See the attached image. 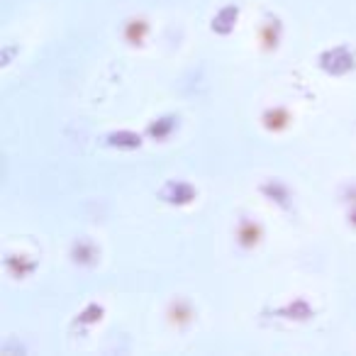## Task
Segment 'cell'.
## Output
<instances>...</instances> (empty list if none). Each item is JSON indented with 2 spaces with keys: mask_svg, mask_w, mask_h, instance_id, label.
<instances>
[{
  "mask_svg": "<svg viewBox=\"0 0 356 356\" xmlns=\"http://www.w3.org/2000/svg\"><path fill=\"white\" fill-rule=\"evenodd\" d=\"M317 66L327 76H346L356 69V54L346 44H337L317 56Z\"/></svg>",
  "mask_w": 356,
  "mask_h": 356,
  "instance_id": "cell-1",
  "label": "cell"
},
{
  "mask_svg": "<svg viewBox=\"0 0 356 356\" xmlns=\"http://www.w3.org/2000/svg\"><path fill=\"white\" fill-rule=\"evenodd\" d=\"M161 200L168 205H178V208H184V205H191L195 198H198V191L188 184V181H181V178H173V181H166V186L161 188Z\"/></svg>",
  "mask_w": 356,
  "mask_h": 356,
  "instance_id": "cell-2",
  "label": "cell"
},
{
  "mask_svg": "<svg viewBox=\"0 0 356 356\" xmlns=\"http://www.w3.org/2000/svg\"><path fill=\"white\" fill-rule=\"evenodd\" d=\"M234 239H237L239 249H244V252H252V249H257L259 244H261L264 227L257 222V220L242 218L237 222V229H234Z\"/></svg>",
  "mask_w": 356,
  "mask_h": 356,
  "instance_id": "cell-3",
  "label": "cell"
},
{
  "mask_svg": "<svg viewBox=\"0 0 356 356\" xmlns=\"http://www.w3.org/2000/svg\"><path fill=\"white\" fill-rule=\"evenodd\" d=\"M283 37V22L281 17L276 15H266L259 27V44H261L264 51H276L278 44H281Z\"/></svg>",
  "mask_w": 356,
  "mask_h": 356,
  "instance_id": "cell-4",
  "label": "cell"
},
{
  "mask_svg": "<svg viewBox=\"0 0 356 356\" xmlns=\"http://www.w3.org/2000/svg\"><path fill=\"white\" fill-rule=\"evenodd\" d=\"M293 122V115L288 108L283 105H273V108H266L261 113V127L271 134H278V132H286Z\"/></svg>",
  "mask_w": 356,
  "mask_h": 356,
  "instance_id": "cell-5",
  "label": "cell"
},
{
  "mask_svg": "<svg viewBox=\"0 0 356 356\" xmlns=\"http://www.w3.org/2000/svg\"><path fill=\"white\" fill-rule=\"evenodd\" d=\"M261 193H264V198L271 200V203H276L278 208L291 210L293 193H291V188L283 184L281 178H268V181H264V184H261Z\"/></svg>",
  "mask_w": 356,
  "mask_h": 356,
  "instance_id": "cell-6",
  "label": "cell"
},
{
  "mask_svg": "<svg viewBox=\"0 0 356 356\" xmlns=\"http://www.w3.org/2000/svg\"><path fill=\"white\" fill-rule=\"evenodd\" d=\"M237 22H239V6H225V8H220V10L215 13L210 27H213L215 35L227 37V35H232V32H234Z\"/></svg>",
  "mask_w": 356,
  "mask_h": 356,
  "instance_id": "cell-7",
  "label": "cell"
},
{
  "mask_svg": "<svg viewBox=\"0 0 356 356\" xmlns=\"http://www.w3.org/2000/svg\"><path fill=\"white\" fill-rule=\"evenodd\" d=\"M276 315H281L283 320H291V322H307L315 317V307H312L305 298H293L291 302L278 307Z\"/></svg>",
  "mask_w": 356,
  "mask_h": 356,
  "instance_id": "cell-8",
  "label": "cell"
},
{
  "mask_svg": "<svg viewBox=\"0 0 356 356\" xmlns=\"http://www.w3.org/2000/svg\"><path fill=\"white\" fill-rule=\"evenodd\" d=\"M3 266H6V271L10 273L13 278H17V281L32 276V273L37 271V261L32 257H27V254H6Z\"/></svg>",
  "mask_w": 356,
  "mask_h": 356,
  "instance_id": "cell-9",
  "label": "cell"
},
{
  "mask_svg": "<svg viewBox=\"0 0 356 356\" xmlns=\"http://www.w3.org/2000/svg\"><path fill=\"white\" fill-rule=\"evenodd\" d=\"M166 315H168V322H171L173 327H178V330H184V327H188L191 322L195 320L193 305H191L186 298H176V300H171Z\"/></svg>",
  "mask_w": 356,
  "mask_h": 356,
  "instance_id": "cell-10",
  "label": "cell"
},
{
  "mask_svg": "<svg viewBox=\"0 0 356 356\" xmlns=\"http://www.w3.org/2000/svg\"><path fill=\"white\" fill-rule=\"evenodd\" d=\"M149 30H152V27H149V22L144 20V17H129L122 27V37L129 47H144V42H147V37H149Z\"/></svg>",
  "mask_w": 356,
  "mask_h": 356,
  "instance_id": "cell-11",
  "label": "cell"
},
{
  "mask_svg": "<svg viewBox=\"0 0 356 356\" xmlns=\"http://www.w3.org/2000/svg\"><path fill=\"white\" fill-rule=\"evenodd\" d=\"M98 257H100L98 247H95L88 237L76 239L74 247H71V259H74V264H79V266H95Z\"/></svg>",
  "mask_w": 356,
  "mask_h": 356,
  "instance_id": "cell-12",
  "label": "cell"
},
{
  "mask_svg": "<svg viewBox=\"0 0 356 356\" xmlns=\"http://www.w3.org/2000/svg\"><path fill=\"white\" fill-rule=\"evenodd\" d=\"M178 127V115H163V118H156L149 122L147 127V134L154 139V142H163L168 139Z\"/></svg>",
  "mask_w": 356,
  "mask_h": 356,
  "instance_id": "cell-13",
  "label": "cell"
},
{
  "mask_svg": "<svg viewBox=\"0 0 356 356\" xmlns=\"http://www.w3.org/2000/svg\"><path fill=\"white\" fill-rule=\"evenodd\" d=\"M105 144L113 149H139L142 147V134L132 132V129H118L105 137Z\"/></svg>",
  "mask_w": 356,
  "mask_h": 356,
  "instance_id": "cell-14",
  "label": "cell"
},
{
  "mask_svg": "<svg viewBox=\"0 0 356 356\" xmlns=\"http://www.w3.org/2000/svg\"><path fill=\"white\" fill-rule=\"evenodd\" d=\"M105 315V307L98 305V302H88V305L83 307V310L76 315L74 325L76 327H88V325H95V322H100Z\"/></svg>",
  "mask_w": 356,
  "mask_h": 356,
  "instance_id": "cell-15",
  "label": "cell"
},
{
  "mask_svg": "<svg viewBox=\"0 0 356 356\" xmlns=\"http://www.w3.org/2000/svg\"><path fill=\"white\" fill-rule=\"evenodd\" d=\"M346 218H349V225H351V227L356 229V205H351V210H349V215H346Z\"/></svg>",
  "mask_w": 356,
  "mask_h": 356,
  "instance_id": "cell-16",
  "label": "cell"
}]
</instances>
